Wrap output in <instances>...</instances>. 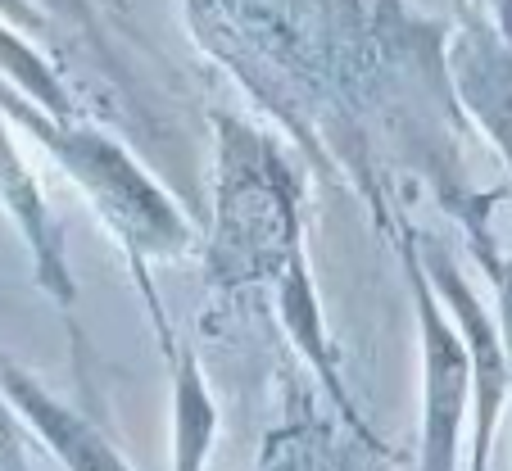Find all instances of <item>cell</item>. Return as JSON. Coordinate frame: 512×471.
I'll list each match as a JSON object with an SVG mask.
<instances>
[{"label":"cell","instance_id":"cell-1","mask_svg":"<svg viewBox=\"0 0 512 471\" xmlns=\"http://www.w3.org/2000/svg\"><path fill=\"white\" fill-rule=\"evenodd\" d=\"M218 164H213V236L204 254L213 290L268 286L309 263L300 222V177L272 136L236 114H213Z\"/></svg>","mask_w":512,"mask_h":471},{"label":"cell","instance_id":"cell-2","mask_svg":"<svg viewBox=\"0 0 512 471\" xmlns=\"http://www.w3.org/2000/svg\"><path fill=\"white\" fill-rule=\"evenodd\" d=\"M0 109L10 123H19L41 150L59 164V173L87 195V204L96 209V218L114 231V241L123 245L127 263H132L136 281L145 290L150 318L164 313L155 286L145 277V259H177L195 245L191 222L182 218L168 191L136 164L132 154L114 141L109 132L82 123V118H59L46 114L41 105H32L28 96H19L14 87H0Z\"/></svg>","mask_w":512,"mask_h":471},{"label":"cell","instance_id":"cell-3","mask_svg":"<svg viewBox=\"0 0 512 471\" xmlns=\"http://www.w3.org/2000/svg\"><path fill=\"white\" fill-rule=\"evenodd\" d=\"M408 290L422 358V422H417V471H463V431L472 422V354L449 308L440 304L413 241H404Z\"/></svg>","mask_w":512,"mask_h":471},{"label":"cell","instance_id":"cell-4","mask_svg":"<svg viewBox=\"0 0 512 471\" xmlns=\"http://www.w3.org/2000/svg\"><path fill=\"white\" fill-rule=\"evenodd\" d=\"M408 241H413L435 295L449 308V318L463 331L467 354H472V471H490L494 431H499L503 404H508V385H512L499 313H490V308L476 299V290L467 286L463 268H458V259L445 245H426V241H417V236H408Z\"/></svg>","mask_w":512,"mask_h":471},{"label":"cell","instance_id":"cell-5","mask_svg":"<svg viewBox=\"0 0 512 471\" xmlns=\"http://www.w3.org/2000/svg\"><path fill=\"white\" fill-rule=\"evenodd\" d=\"M449 82L512 173V46L494 28L485 5L458 14L454 41H449Z\"/></svg>","mask_w":512,"mask_h":471},{"label":"cell","instance_id":"cell-6","mask_svg":"<svg viewBox=\"0 0 512 471\" xmlns=\"http://www.w3.org/2000/svg\"><path fill=\"white\" fill-rule=\"evenodd\" d=\"M0 209L10 213L14 231L23 236L32 254V272H37V286L55 299V308H73L78 304V281H73V263H68V245L59 236V222L46 204L32 164L23 159L19 141H14L10 123H5V109H0Z\"/></svg>","mask_w":512,"mask_h":471},{"label":"cell","instance_id":"cell-7","mask_svg":"<svg viewBox=\"0 0 512 471\" xmlns=\"http://www.w3.org/2000/svg\"><path fill=\"white\" fill-rule=\"evenodd\" d=\"M0 390L10 395L23 426L55 453L64 471H132L127 458L118 453V444L109 440L87 413H78L73 404L50 395L46 385H41L28 367L14 363L5 349H0Z\"/></svg>","mask_w":512,"mask_h":471},{"label":"cell","instance_id":"cell-8","mask_svg":"<svg viewBox=\"0 0 512 471\" xmlns=\"http://www.w3.org/2000/svg\"><path fill=\"white\" fill-rule=\"evenodd\" d=\"M159 345L168 358V385H173V471H209V453L218 440V404L209 395L204 367L191 349L173 340V327L155 322Z\"/></svg>","mask_w":512,"mask_h":471},{"label":"cell","instance_id":"cell-9","mask_svg":"<svg viewBox=\"0 0 512 471\" xmlns=\"http://www.w3.org/2000/svg\"><path fill=\"white\" fill-rule=\"evenodd\" d=\"M0 471H32L28 440H23V417L14 413L5 390H0Z\"/></svg>","mask_w":512,"mask_h":471},{"label":"cell","instance_id":"cell-10","mask_svg":"<svg viewBox=\"0 0 512 471\" xmlns=\"http://www.w3.org/2000/svg\"><path fill=\"white\" fill-rule=\"evenodd\" d=\"M485 268H490L494 295H499V327H503V345H508V381H512V254H503V259L485 254ZM508 395H512V385H508Z\"/></svg>","mask_w":512,"mask_h":471},{"label":"cell","instance_id":"cell-11","mask_svg":"<svg viewBox=\"0 0 512 471\" xmlns=\"http://www.w3.org/2000/svg\"><path fill=\"white\" fill-rule=\"evenodd\" d=\"M485 10H490V19H494V28L503 32V41L512 46V0H481Z\"/></svg>","mask_w":512,"mask_h":471},{"label":"cell","instance_id":"cell-12","mask_svg":"<svg viewBox=\"0 0 512 471\" xmlns=\"http://www.w3.org/2000/svg\"><path fill=\"white\" fill-rule=\"evenodd\" d=\"M377 19H381V23L404 19V0H377Z\"/></svg>","mask_w":512,"mask_h":471}]
</instances>
